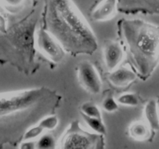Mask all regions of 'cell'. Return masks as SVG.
Here are the masks:
<instances>
[{"label": "cell", "mask_w": 159, "mask_h": 149, "mask_svg": "<svg viewBox=\"0 0 159 149\" xmlns=\"http://www.w3.org/2000/svg\"><path fill=\"white\" fill-rule=\"evenodd\" d=\"M138 75L130 67H118L110 71L108 80L110 83L117 88H124L134 82Z\"/></svg>", "instance_id": "30bf717a"}, {"label": "cell", "mask_w": 159, "mask_h": 149, "mask_svg": "<svg viewBox=\"0 0 159 149\" xmlns=\"http://www.w3.org/2000/svg\"><path fill=\"white\" fill-rule=\"evenodd\" d=\"M102 110L105 112L109 113H114V112L117 111L119 110V103L116 101V99L113 97L112 94L107 95L102 101Z\"/></svg>", "instance_id": "d6986e66"}, {"label": "cell", "mask_w": 159, "mask_h": 149, "mask_svg": "<svg viewBox=\"0 0 159 149\" xmlns=\"http://www.w3.org/2000/svg\"><path fill=\"white\" fill-rule=\"evenodd\" d=\"M40 26L74 57L92 55L98 49L94 32L73 0H43Z\"/></svg>", "instance_id": "7a4b0ae2"}, {"label": "cell", "mask_w": 159, "mask_h": 149, "mask_svg": "<svg viewBox=\"0 0 159 149\" xmlns=\"http://www.w3.org/2000/svg\"><path fill=\"white\" fill-rule=\"evenodd\" d=\"M128 133L133 140L142 142L152 141L155 137V132L152 130L145 120H139L132 123L129 126Z\"/></svg>", "instance_id": "8fae6325"}, {"label": "cell", "mask_w": 159, "mask_h": 149, "mask_svg": "<svg viewBox=\"0 0 159 149\" xmlns=\"http://www.w3.org/2000/svg\"><path fill=\"white\" fill-rule=\"evenodd\" d=\"M106 147L105 136L84 130L78 120L71 121L62 133L58 148L102 149Z\"/></svg>", "instance_id": "277c9868"}, {"label": "cell", "mask_w": 159, "mask_h": 149, "mask_svg": "<svg viewBox=\"0 0 159 149\" xmlns=\"http://www.w3.org/2000/svg\"><path fill=\"white\" fill-rule=\"evenodd\" d=\"M80 113L81 114H84L91 117L102 118V113L99 106L96 103L90 101L83 102L80 106Z\"/></svg>", "instance_id": "e0dca14e"}, {"label": "cell", "mask_w": 159, "mask_h": 149, "mask_svg": "<svg viewBox=\"0 0 159 149\" xmlns=\"http://www.w3.org/2000/svg\"><path fill=\"white\" fill-rule=\"evenodd\" d=\"M157 102H158V110H159V99L157 100Z\"/></svg>", "instance_id": "44dd1931"}, {"label": "cell", "mask_w": 159, "mask_h": 149, "mask_svg": "<svg viewBox=\"0 0 159 149\" xmlns=\"http://www.w3.org/2000/svg\"><path fill=\"white\" fill-rule=\"evenodd\" d=\"M57 142L51 133H44L36 141V148L38 149H49L57 147Z\"/></svg>", "instance_id": "2e32d148"}, {"label": "cell", "mask_w": 159, "mask_h": 149, "mask_svg": "<svg viewBox=\"0 0 159 149\" xmlns=\"http://www.w3.org/2000/svg\"><path fill=\"white\" fill-rule=\"evenodd\" d=\"M144 120L154 132L159 130V110L156 99H149L144 107Z\"/></svg>", "instance_id": "7c38bea8"}, {"label": "cell", "mask_w": 159, "mask_h": 149, "mask_svg": "<svg viewBox=\"0 0 159 149\" xmlns=\"http://www.w3.org/2000/svg\"><path fill=\"white\" fill-rule=\"evenodd\" d=\"M38 123L43 127L45 131H52L58 126L59 120L55 114H51L42 118Z\"/></svg>", "instance_id": "ac0fdd59"}, {"label": "cell", "mask_w": 159, "mask_h": 149, "mask_svg": "<svg viewBox=\"0 0 159 149\" xmlns=\"http://www.w3.org/2000/svg\"><path fill=\"white\" fill-rule=\"evenodd\" d=\"M37 0H0V6L12 14H18L35 7Z\"/></svg>", "instance_id": "4fadbf2b"}, {"label": "cell", "mask_w": 159, "mask_h": 149, "mask_svg": "<svg viewBox=\"0 0 159 149\" xmlns=\"http://www.w3.org/2000/svg\"><path fill=\"white\" fill-rule=\"evenodd\" d=\"M81 115H82L85 124L88 125V127L93 132L99 133V134L104 135V136L107 135V127H106L105 124H104L102 118L91 117V116H85L84 114Z\"/></svg>", "instance_id": "5bb4252c"}, {"label": "cell", "mask_w": 159, "mask_h": 149, "mask_svg": "<svg viewBox=\"0 0 159 149\" xmlns=\"http://www.w3.org/2000/svg\"><path fill=\"white\" fill-rule=\"evenodd\" d=\"M78 80L81 86L90 94L97 95L102 90L101 78L94 65L89 61H82L77 66Z\"/></svg>", "instance_id": "8992f818"}, {"label": "cell", "mask_w": 159, "mask_h": 149, "mask_svg": "<svg viewBox=\"0 0 159 149\" xmlns=\"http://www.w3.org/2000/svg\"><path fill=\"white\" fill-rule=\"evenodd\" d=\"M0 31L6 33L7 31V20L6 17L0 13Z\"/></svg>", "instance_id": "ffe728a7"}, {"label": "cell", "mask_w": 159, "mask_h": 149, "mask_svg": "<svg viewBox=\"0 0 159 149\" xmlns=\"http://www.w3.org/2000/svg\"><path fill=\"white\" fill-rule=\"evenodd\" d=\"M116 101L119 105L124 106L135 107L140 104V97L134 93H125L120 95L116 98Z\"/></svg>", "instance_id": "9a60e30c"}, {"label": "cell", "mask_w": 159, "mask_h": 149, "mask_svg": "<svg viewBox=\"0 0 159 149\" xmlns=\"http://www.w3.org/2000/svg\"><path fill=\"white\" fill-rule=\"evenodd\" d=\"M124 50L120 42L107 40L104 42L103 59L109 71L118 68L124 57Z\"/></svg>", "instance_id": "ba28073f"}, {"label": "cell", "mask_w": 159, "mask_h": 149, "mask_svg": "<svg viewBox=\"0 0 159 149\" xmlns=\"http://www.w3.org/2000/svg\"><path fill=\"white\" fill-rule=\"evenodd\" d=\"M62 96L56 90L40 86L0 93V122L9 139L20 144L29 127L44 116L55 114Z\"/></svg>", "instance_id": "6da1fadb"}, {"label": "cell", "mask_w": 159, "mask_h": 149, "mask_svg": "<svg viewBox=\"0 0 159 149\" xmlns=\"http://www.w3.org/2000/svg\"><path fill=\"white\" fill-rule=\"evenodd\" d=\"M35 47L38 52L54 64L63 61L67 54L59 42L41 26L36 31Z\"/></svg>", "instance_id": "5b68a950"}, {"label": "cell", "mask_w": 159, "mask_h": 149, "mask_svg": "<svg viewBox=\"0 0 159 149\" xmlns=\"http://www.w3.org/2000/svg\"><path fill=\"white\" fill-rule=\"evenodd\" d=\"M117 8L125 15L159 16V0H117Z\"/></svg>", "instance_id": "52a82bcc"}, {"label": "cell", "mask_w": 159, "mask_h": 149, "mask_svg": "<svg viewBox=\"0 0 159 149\" xmlns=\"http://www.w3.org/2000/svg\"><path fill=\"white\" fill-rule=\"evenodd\" d=\"M117 12V0H100L92 10L90 16L93 21L105 22L113 20Z\"/></svg>", "instance_id": "9c48e42d"}, {"label": "cell", "mask_w": 159, "mask_h": 149, "mask_svg": "<svg viewBox=\"0 0 159 149\" xmlns=\"http://www.w3.org/2000/svg\"><path fill=\"white\" fill-rule=\"evenodd\" d=\"M116 31L127 63L145 82L159 65V26L141 19H121Z\"/></svg>", "instance_id": "3957f363"}]
</instances>
